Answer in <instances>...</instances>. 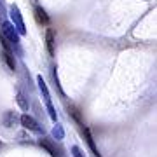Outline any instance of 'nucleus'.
Segmentation results:
<instances>
[{
  "instance_id": "f03ea898",
  "label": "nucleus",
  "mask_w": 157,
  "mask_h": 157,
  "mask_svg": "<svg viewBox=\"0 0 157 157\" xmlns=\"http://www.w3.org/2000/svg\"><path fill=\"white\" fill-rule=\"evenodd\" d=\"M35 19H37V23L42 25V26H47V25H49V16H47V12H45L42 7H35Z\"/></svg>"
},
{
  "instance_id": "20e7f679",
  "label": "nucleus",
  "mask_w": 157,
  "mask_h": 157,
  "mask_svg": "<svg viewBox=\"0 0 157 157\" xmlns=\"http://www.w3.org/2000/svg\"><path fill=\"white\" fill-rule=\"evenodd\" d=\"M4 37H9V42H12V44H17V42H19V40H17V35H16V32H14V28H12L11 25H9V23H6V25H4Z\"/></svg>"
},
{
  "instance_id": "7ed1b4c3",
  "label": "nucleus",
  "mask_w": 157,
  "mask_h": 157,
  "mask_svg": "<svg viewBox=\"0 0 157 157\" xmlns=\"http://www.w3.org/2000/svg\"><path fill=\"white\" fill-rule=\"evenodd\" d=\"M40 147H44V148L49 152L52 157H59V152H58V148L52 145V141L47 140V138H42V140H40Z\"/></svg>"
},
{
  "instance_id": "1a4fd4ad",
  "label": "nucleus",
  "mask_w": 157,
  "mask_h": 157,
  "mask_svg": "<svg viewBox=\"0 0 157 157\" xmlns=\"http://www.w3.org/2000/svg\"><path fill=\"white\" fill-rule=\"evenodd\" d=\"M16 100H17V103H19V107H21L23 110H28V101L25 100V96H23L21 93H17V98H16Z\"/></svg>"
},
{
  "instance_id": "f257e3e1",
  "label": "nucleus",
  "mask_w": 157,
  "mask_h": 157,
  "mask_svg": "<svg viewBox=\"0 0 157 157\" xmlns=\"http://www.w3.org/2000/svg\"><path fill=\"white\" fill-rule=\"evenodd\" d=\"M21 124H23V128L30 129V131H39V124L35 122V119L30 117L28 113L21 115Z\"/></svg>"
},
{
  "instance_id": "f8f14e48",
  "label": "nucleus",
  "mask_w": 157,
  "mask_h": 157,
  "mask_svg": "<svg viewBox=\"0 0 157 157\" xmlns=\"http://www.w3.org/2000/svg\"><path fill=\"white\" fill-rule=\"evenodd\" d=\"M0 147H2V143H0Z\"/></svg>"
},
{
  "instance_id": "6e6552de",
  "label": "nucleus",
  "mask_w": 157,
  "mask_h": 157,
  "mask_svg": "<svg viewBox=\"0 0 157 157\" xmlns=\"http://www.w3.org/2000/svg\"><path fill=\"white\" fill-rule=\"evenodd\" d=\"M68 110H70V113H72V117L77 121L78 124H82L84 126V122H82V119H80V113H78V108L75 107V105H68Z\"/></svg>"
},
{
  "instance_id": "0eeeda50",
  "label": "nucleus",
  "mask_w": 157,
  "mask_h": 157,
  "mask_svg": "<svg viewBox=\"0 0 157 157\" xmlns=\"http://www.w3.org/2000/svg\"><path fill=\"white\" fill-rule=\"evenodd\" d=\"M2 58H4V61L7 63V67L11 68V70H14V68H16V63H14V58H12V52L4 51V52H2Z\"/></svg>"
},
{
  "instance_id": "9d476101",
  "label": "nucleus",
  "mask_w": 157,
  "mask_h": 157,
  "mask_svg": "<svg viewBox=\"0 0 157 157\" xmlns=\"http://www.w3.org/2000/svg\"><path fill=\"white\" fill-rule=\"evenodd\" d=\"M12 122H16V117H14V113H12V112H9V113H7V121H6L7 128H11Z\"/></svg>"
},
{
  "instance_id": "423d86ee",
  "label": "nucleus",
  "mask_w": 157,
  "mask_h": 157,
  "mask_svg": "<svg viewBox=\"0 0 157 157\" xmlns=\"http://www.w3.org/2000/svg\"><path fill=\"white\" fill-rule=\"evenodd\" d=\"M45 42H47V51H49V54L52 56V54H54V32H52V30H47V33H45Z\"/></svg>"
},
{
  "instance_id": "9b49d317",
  "label": "nucleus",
  "mask_w": 157,
  "mask_h": 157,
  "mask_svg": "<svg viewBox=\"0 0 157 157\" xmlns=\"http://www.w3.org/2000/svg\"><path fill=\"white\" fill-rule=\"evenodd\" d=\"M72 150H73V155H75V157H84V155H82V152H80V150H78V148H77V147H73V148H72Z\"/></svg>"
},
{
  "instance_id": "39448f33",
  "label": "nucleus",
  "mask_w": 157,
  "mask_h": 157,
  "mask_svg": "<svg viewBox=\"0 0 157 157\" xmlns=\"http://www.w3.org/2000/svg\"><path fill=\"white\" fill-rule=\"evenodd\" d=\"M82 133H84V136H86V141H87V145L91 147V150L94 152V155L96 157H100V152H98V148H96V145H94V140H93V136H91V133H89V129L86 128H82Z\"/></svg>"
}]
</instances>
